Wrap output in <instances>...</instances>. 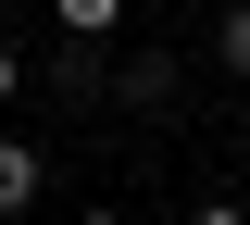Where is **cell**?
<instances>
[{"mask_svg":"<svg viewBox=\"0 0 250 225\" xmlns=\"http://www.w3.org/2000/svg\"><path fill=\"white\" fill-rule=\"evenodd\" d=\"M38 188H50V163H38L25 138H0V225H13V213H38Z\"/></svg>","mask_w":250,"mask_h":225,"instance_id":"obj_1","label":"cell"},{"mask_svg":"<svg viewBox=\"0 0 250 225\" xmlns=\"http://www.w3.org/2000/svg\"><path fill=\"white\" fill-rule=\"evenodd\" d=\"M125 100H138V113H163V100H175V50H125V75H113Z\"/></svg>","mask_w":250,"mask_h":225,"instance_id":"obj_2","label":"cell"},{"mask_svg":"<svg viewBox=\"0 0 250 225\" xmlns=\"http://www.w3.org/2000/svg\"><path fill=\"white\" fill-rule=\"evenodd\" d=\"M50 25H62V38H113V25H125V0H50Z\"/></svg>","mask_w":250,"mask_h":225,"instance_id":"obj_3","label":"cell"},{"mask_svg":"<svg viewBox=\"0 0 250 225\" xmlns=\"http://www.w3.org/2000/svg\"><path fill=\"white\" fill-rule=\"evenodd\" d=\"M213 50H225V75H238V88H250V0H238V13H225V25H213Z\"/></svg>","mask_w":250,"mask_h":225,"instance_id":"obj_4","label":"cell"},{"mask_svg":"<svg viewBox=\"0 0 250 225\" xmlns=\"http://www.w3.org/2000/svg\"><path fill=\"white\" fill-rule=\"evenodd\" d=\"M0 100H25V50H13V38H0Z\"/></svg>","mask_w":250,"mask_h":225,"instance_id":"obj_5","label":"cell"},{"mask_svg":"<svg viewBox=\"0 0 250 225\" xmlns=\"http://www.w3.org/2000/svg\"><path fill=\"white\" fill-rule=\"evenodd\" d=\"M188 225H250V213H238V200H200V213H188Z\"/></svg>","mask_w":250,"mask_h":225,"instance_id":"obj_6","label":"cell"},{"mask_svg":"<svg viewBox=\"0 0 250 225\" xmlns=\"http://www.w3.org/2000/svg\"><path fill=\"white\" fill-rule=\"evenodd\" d=\"M238 150H250V88H238Z\"/></svg>","mask_w":250,"mask_h":225,"instance_id":"obj_7","label":"cell"},{"mask_svg":"<svg viewBox=\"0 0 250 225\" xmlns=\"http://www.w3.org/2000/svg\"><path fill=\"white\" fill-rule=\"evenodd\" d=\"M75 225H125V213H75Z\"/></svg>","mask_w":250,"mask_h":225,"instance_id":"obj_8","label":"cell"}]
</instances>
